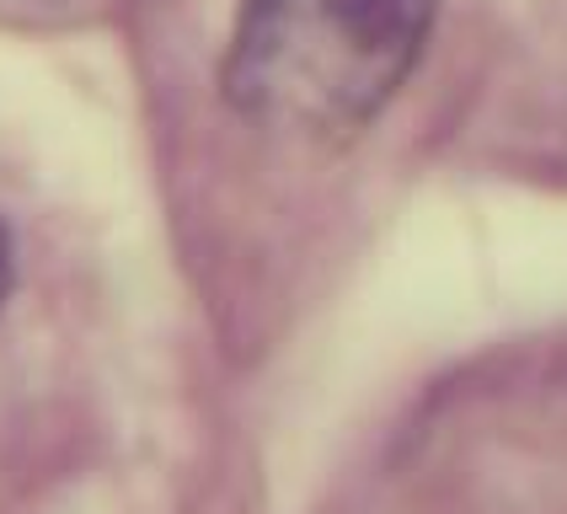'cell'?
Segmentation results:
<instances>
[{
    "mask_svg": "<svg viewBox=\"0 0 567 514\" xmlns=\"http://www.w3.org/2000/svg\"><path fill=\"white\" fill-rule=\"evenodd\" d=\"M440 0H241L225 96L252 124L348 140L375 124L429 43Z\"/></svg>",
    "mask_w": 567,
    "mask_h": 514,
    "instance_id": "obj_1",
    "label": "cell"
},
{
    "mask_svg": "<svg viewBox=\"0 0 567 514\" xmlns=\"http://www.w3.org/2000/svg\"><path fill=\"white\" fill-rule=\"evenodd\" d=\"M6 295H11V241L0 230V306H6Z\"/></svg>",
    "mask_w": 567,
    "mask_h": 514,
    "instance_id": "obj_2",
    "label": "cell"
}]
</instances>
